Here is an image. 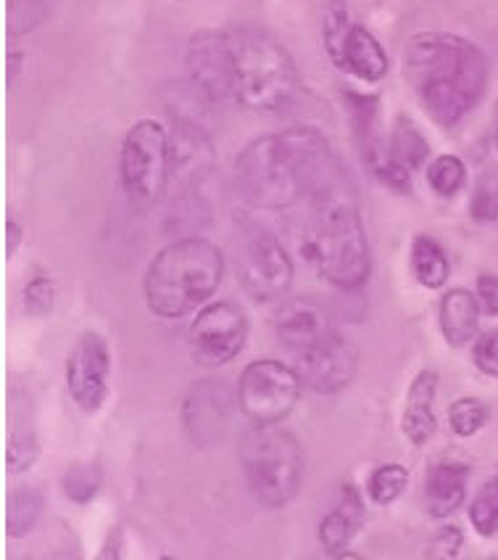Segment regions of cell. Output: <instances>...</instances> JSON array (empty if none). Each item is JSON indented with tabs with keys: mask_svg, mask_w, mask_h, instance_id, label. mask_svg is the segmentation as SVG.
<instances>
[{
	"mask_svg": "<svg viewBox=\"0 0 498 560\" xmlns=\"http://www.w3.org/2000/svg\"><path fill=\"white\" fill-rule=\"evenodd\" d=\"M185 67L190 88L206 104H222L227 95H235V63L225 32L198 30L188 40Z\"/></svg>",
	"mask_w": 498,
	"mask_h": 560,
	"instance_id": "8fae6325",
	"label": "cell"
},
{
	"mask_svg": "<svg viewBox=\"0 0 498 560\" xmlns=\"http://www.w3.org/2000/svg\"><path fill=\"white\" fill-rule=\"evenodd\" d=\"M98 560H121V537H119V529H114L108 534L104 550L98 552Z\"/></svg>",
	"mask_w": 498,
	"mask_h": 560,
	"instance_id": "74e56055",
	"label": "cell"
},
{
	"mask_svg": "<svg viewBox=\"0 0 498 560\" xmlns=\"http://www.w3.org/2000/svg\"><path fill=\"white\" fill-rule=\"evenodd\" d=\"M311 203H315V222L309 233V254L319 272L341 291L361 289L369 280L372 257H369L359 199L348 172L337 167Z\"/></svg>",
	"mask_w": 498,
	"mask_h": 560,
	"instance_id": "3957f363",
	"label": "cell"
},
{
	"mask_svg": "<svg viewBox=\"0 0 498 560\" xmlns=\"http://www.w3.org/2000/svg\"><path fill=\"white\" fill-rule=\"evenodd\" d=\"M274 330H277V339L293 354H301L306 349L330 339L332 334H337L335 326H332L328 307L309 296H298L285 302L277 310V315H274Z\"/></svg>",
	"mask_w": 498,
	"mask_h": 560,
	"instance_id": "2e32d148",
	"label": "cell"
},
{
	"mask_svg": "<svg viewBox=\"0 0 498 560\" xmlns=\"http://www.w3.org/2000/svg\"><path fill=\"white\" fill-rule=\"evenodd\" d=\"M248 339V317L238 304L214 302L201 307L190 326V358L201 368H222L242 352Z\"/></svg>",
	"mask_w": 498,
	"mask_h": 560,
	"instance_id": "30bf717a",
	"label": "cell"
},
{
	"mask_svg": "<svg viewBox=\"0 0 498 560\" xmlns=\"http://www.w3.org/2000/svg\"><path fill=\"white\" fill-rule=\"evenodd\" d=\"M464 180H467V170H464V162L459 156L443 154L427 164V183L443 199L456 196L464 188Z\"/></svg>",
	"mask_w": 498,
	"mask_h": 560,
	"instance_id": "4316f807",
	"label": "cell"
},
{
	"mask_svg": "<svg viewBox=\"0 0 498 560\" xmlns=\"http://www.w3.org/2000/svg\"><path fill=\"white\" fill-rule=\"evenodd\" d=\"M63 489H67V494L74 502H87L98 494L100 476L91 466H74L63 476Z\"/></svg>",
	"mask_w": 498,
	"mask_h": 560,
	"instance_id": "f546056e",
	"label": "cell"
},
{
	"mask_svg": "<svg viewBox=\"0 0 498 560\" xmlns=\"http://www.w3.org/2000/svg\"><path fill=\"white\" fill-rule=\"evenodd\" d=\"M364 521V505L359 494L354 489L346 487L343 492L341 505L332 508V511L324 515L322 524H319V545H322L324 556L337 558L341 552L348 550L351 539L356 537Z\"/></svg>",
	"mask_w": 498,
	"mask_h": 560,
	"instance_id": "ffe728a7",
	"label": "cell"
},
{
	"mask_svg": "<svg viewBox=\"0 0 498 560\" xmlns=\"http://www.w3.org/2000/svg\"><path fill=\"white\" fill-rule=\"evenodd\" d=\"M22 241V228L16 220H5V257H14Z\"/></svg>",
	"mask_w": 498,
	"mask_h": 560,
	"instance_id": "8d00e7d4",
	"label": "cell"
},
{
	"mask_svg": "<svg viewBox=\"0 0 498 560\" xmlns=\"http://www.w3.org/2000/svg\"><path fill=\"white\" fill-rule=\"evenodd\" d=\"M449 423H451V431L456 436H462V439L475 436L477 431L488 423V407H485L481 399H475V397L456 399L449 410Z\"/></svg>",
	"mask_w": 498,
	"mask_h": 560,
	"instance_id": "f1b7e54d",
	"label": "cell"
},
{
	"mask_svg": "<svg viewBox=\"0 0 498 560\" xmlns=\"http://www.w3.org/2000/svg\"><path fill=\"white\" fill-rule=\"evenodd\" d=\"M158 560H177V558H171V556H162Z\"/></svg>",
	"mask_w": 498,
	"mask_h": 560,
	"instance_id": "60d3db41",
	"label": "cell"
},
{
	"mask_svg": "<svg viewBox=\"0 0 498 560\" xmlns=\"http://www.w3.org/2000/svg\"><path fill=\"white\" fill-rule=\"evenodd\" d=\"M337 159L311 127L261 136L235 159V188L257 209H287L315 196L335 175Z\"/></svg>",
	"mask_w": 498,
	"mask_h": 560,
	"instance_id": "6da1fadb",
	"label": "cell"
},
{
	"mask_svg": "<svg viewBox=\"0 0 498 560\" xmlns=\"http://www.w3.org/2000/svg\"><path fill=\"white\" fill-rule=\"evenodd\" d=\"M462 545H464L462 529H456V526H443V529L432 537L430 547H427V558L430 560H456Z\"/></svg>",
	"mask_w": 498,
	"mask_h": 560,
	"instance_id": "d6a6232c",
	"label": "cell"
},
{
	"mask_svg": "<svg viewBox=\"0 0 498 560\" xmlns=\"http://www.w3.org/2000/svg\"><path fill=\"white\" fill-rule=\"evenodd\" d=\"M216 151L201 125L177 119L169 132V188L175 199H190L212 177Z\"/></svg>",
	"mask_w": 498,
	"mask_h": 560,
	"instance_id": "7c38bea8",
	"label": "cell"
},
{
	"mask_svg": "<svg viewBox=\"0 0 498 560\" xmlns=\"http://www.w3.org/2000/svg\"><path fill=\"white\" fill-rule=\"evenodd\" d=\"M238 394L227 389L222 381H198L190 386L182 402V423L190 442L209 447L227 434L229 418H233Z\"/></svg>",
	"mask_w": 498,
	"mask_h": 560,
	"instance_id": "9a60e30c",
	"label": "cell"
},
{
	"mask_svg": "<svg viewBox=\"0 0 498 560\" xmlns=\"http://www.w3.org/2000/svg\"><path fill=\"white\" fill-rule=\"evenodd\" d=\"M404 78L427 117L451 127L483 98L490 67L483 50L464 37L419 32L404 48Z\"/></svg>",
	"mask_w": 498,
	"mask_h": 560,
	"instance_id": "7a4b0ae2",
	"label": "cell"
},
{
	"mask_svg": "<svg viewBox=\"0 0 498 560\" xmlns=\"http://www.w3.org/2000/svg\"><path fill=\"white\" fill-rule=\"evenodd\" d=\"M440 330L451 347H467L481 328V302L464 289H451L440 299Z\"/></svg>",
	"mask_w": 498,
	"mask_h": 560,
	"instance_id": "44dd1931",
	"label": "cell"
},
{
	"mask_svg": "<svg viewBox=\"0 0 498 560\" xmlns=\"http://www.w3.org/2000/svg\"><path fill=\"white\" fill-rule=\"evenodd\" d=\"M22 59H24V56L19 54V50H9V61H5V67H9V72H5V80H9V85H14L19 67H22Z\"/></svg>",
	"mask_w": 498,
	"mask_h": 560,
	"instance_id": "f35d334b",
	"label": "cell"
},
{
	"mask_svg": "<svg viewBox=\"0 0 498 560\" xmlns=\"http://www.w3.org/2000/svg\"><path fill=\"white\" fill-rule=\"evenodd\" d=\"M225 35L233 50L238 104L261 114L293 109L301 93V74L283 43L248 24L227 30Z\"/></svg>",
	"mask_w": 498,
	"mask_h": 560,
	"instance_id": "5b68a950",
	"label": "cell"
},
{
	"mask_svg": "<svg viewBox=\"0 0 498 560\" xmlns=\"http://www.w3.org/2000/svg\"><path fill=\"white\" fill-rule=\"evenodd\" d=\"M408 487V470L399 463H388L372 470L367 481V494L372 498L375 505H393Z\"/></svg>",
	"mask_w": 498,
	"mask_h": 560,
	"instance_id": "484cf974",
	"label": "cell"
},
{
	"mask_svg": "<svg viewBox=\"0 0 498 560\" xmlns=\"http://www.w3.org/2000/svg\"><path fill=\"white\" fill-rule=\"evenodd\" d=\"M470 470L459 463H440L425 479V508L430 518H451L467 500Z\"/></svg>",
	"mask_w": 498,
	"mask_h": 560,
	"instance_id": "ac0fdd59",
	"label": "cell"
},
{
	"mask_svg": "<svg viewBox=\"0 0 498 560\" xmlns=\"http://www.w3.org/2000/svg\"><path fill=\"white\" fill-rule=\"evenodd\" d=\"M225 276V254L206 238H180L164 246L145 272V304L164 320H180L209 302Z\"/></svg>",
	"mask_w": 498,
	"mask_h": 560,
	"instance_id": "277c9868",
	"label": "cell"
},
{
	"mask_svg": "<svg viewBox=\"0 0 498 560\" xmlns=\"http://www.w3.org/2000/svg\"><path fill=\"white\" fill-rule=\"evenodd\" d=\"M472 218L498 225V186H481L472 201Z\"/></svg>",
	"mask_w": 498,
	"mask_h": 560,
	"instance_id": "e575fe53",
	"label": "cell"
},
{
	"mask_svg": "<svg viewBox=\"0 0 498 560\" xmlns=\"http://www.w3.org/2000/svg\"><path fill=\"white\" fill-rule=\"evenodd\" d=\"M56 302V285L54 280L46 276H37L35 280H29V285L24 289V304L32 315H48L54 310Z\"/></svg>",
	"mask_w": 498,
	"mask_h": 560,
	"instance_id": "1f68e13d",
	"label": "cell"
},
{
	"mask_svg": "<svg viewBox=\"0 0 498 560\" xmlns=\"http://www.w3.org/2000/svg\"><path fill=\"white\" fill-rule=\"evenodd\" d=\"M43 508H46V502H43V494L37 492V489H14V492L9 494V500H5V534H9L11 539L29 534L35 529L37 521H40Z\"/></svg>",
	"mask_w": 498,
	"mask_h": 560,
	"instance_id": "603a6c76",
	"label": "cell"
},
{
	"mask_svg": "<svg viewBox=\"0 0 498 560\" xmlns=\"http://www.w3.org/2000/svg\"><path fill=\"white\" fill-rule=\"evenodd\" d=\"M388 151H391V162L399 164L404 170H419L427 162V154H430V145L423 132L417 130L408 119L401 117L395 122L391 138H388Z\"/></svg>",
	"mask_w": 498,
	"mask_h": 560,
	"instance_id": "cb8c5ba5",
	"label": "cell"
},
{
	"mask_svg": "<svg viewBox=\"0 0 498 560\" xmlns=\"http://www.w3.org/2000/svg\"><path fill=\"white\" fill-rule=\"evenodd\" d=\"M332 560H364L359 552H354V550H346V552H341V556L337 558H332Z\"/></svg>",
	"mask_w": 498,
	"mask_h": 560,
	"instance_id": "ab89813d",
	"label": "cell"
},
{
	"mask_svg": "<svg viewBox=\"0 0 498 560\" xmlns=\"http://www.w3.org/2000/svg\"><path fill=\"white\" fill-rule=\"evenodd\" d=\"M496 149H498V132H496Z\"/></svg>",
	"mask_w": 498,
	"mask_h": 560,
	"instance_id": "b9f144b4",
	"label": "cell"
},
{
	"mask_svg": "<svg viewBox=\"0 0 498 560\" xmlns=\"http://www.w3.org/2000/svg\"><path fill=\"white\" fill-rule=\"evenodd\" d=\"M240 463L251 494L264 508H285L304 483V450L280 425H253L240 442Z\"/></svg>",
	"mask_w": 498,
	"mask_h": 560,
	"instance_id": "8992f818",
	"label": "cell"
},
{
	"mask_svg": "<svg viewBox=\"0 0 498 560\" xmlns=\"http://www.w3.org/2000/svg\"><path fill=\"white\" fill-rule=\"evenodd\" d=\"M496 560H498V558H496Z\"/></svg>",
	"mask_w": 498,
	"mask_h": 560,
	"instance_id": "7bdbcfd3",
	"label": "cell"
},
{
	"mask_svg": "<svg viewBox=\"0 0 498 560\" xmlns=\"http://www.w3.org/2000/svg\"><path fill=\"white\" fill-rule=\"evenodd\" d=\"M436 392H438V373L425 368L417 373L406 392L404 418H401V429L414 447H425L438 429L436 420Z\"/></svg>",
	"mask_w": 498,
	"mask_h": 560,
	"instance_id": "e0dca14e",
	"label": "cell"
},
{
	"mask_svg": "<svg viewBox=\"0 0 498 560\" xmlns=\"http://www.w3.org/2000/svg\"><path fill=\"white\" fill-rule=\"evenodd\" d=\"M111 384V349L95 330L80 336L67 360V389L76 407L85 412H98L108 399Z\"/></svg>",
	"mask_w": 498,
	"mask_h": 560,
	"instance_id": "4fadbf2b",
	"label": "cell"
},
{
	"mask_svg": "<svg viewBox=\"0 0 498 560\" xmlns=\"http://www.w3.org/2000/svg\"><path fill=\"white\" fill-rule=\"evenodd\" d=\"M337 69L354 74L361 82H380L388 74V54L380 46L378 37L372 35V30H367L364 24H354L351 35L343 48L341 63Z\"/></svg>",
	"mask_w": 498,
	"mask_h": 560,
	"instance_id": "d6986e66",
	"label": "cell"
},
{
	"mask_svg": "<svg viewBox=\"0 0 498 560\" xmlns=\"http://www.w3.org/2000/svg\"><path fill=\"white\" fill-rule=\"evenodd\" d=\"M296 368L280 360H253L238 381V407L253 425H280L301 399Z\"/></svg>",
	"mask_w": 498,
	"mask_h": 560,
	"instance_id": "ba28073f",
	"label": "cell"
},
{
	"mask_svg": "<svg viewBox=\"0 0 498 560\" xmlns=\"http://www.w3.org/2000/svg\"><path fill=\"white\" fill-rule=\"evenodd\" d=\"M351 27H354V22H351L346 0H324V5H322V43H324V50H328L330 61L335 63V67L341 63L343 48H346V40L351 35Z\"/></svg>",
	"mask_w": 498,
	"mask_h": 560,
	"instance_id": "d4e9b609",
	"label": "cell"
},
{
	"mask_svg": "<svg viewBox=\"0 0 498 560\" xmlns=\"http://www.w3.org/2000/svg\"><path fill=\"white\" fill-rule=\"evenodd\" d=\"M238 278L242 291L253 302H277L293 283L290 254L280 244L277 235L257 222L240 225Z\"/></svg>",
	"mask_w": 498,
	"mask_h": 560,
	"instance_id": "9c48e42d",
	"label": "cell"
},
{
	"mask_svg": "<svg viewBox=\"0 0 498 560\" xmlns=\"http://www.w3.org/2000/svg\"><path fill=\"white\" fill-rule=\"evenodd\" d=\"M37 460V442L32 434H14L5 447V470L9 474H24Z\"/></svg>",
	"mask_w": 498,
	"mask_h": 560,
	"instance_id": "4dcf8cb0",
	"label": "cell"
},
{
	"mask_svg": "<svg viewBox=\"0 0 498 560\" xmlns=\"http://www.w3.org/2000/svg\"><path fill=\"white\" fill-rule=\"evenodd\" d=\"M477 302L488 315H498V276H485L477 278Z\"/></svg>",
	"mask_w": 498,
	"mask_h": 560,
	"instance_id": "d590c367",
	"label": "cell"
},
{
	"mask_svg": "<svg viewBox=\"0 0 498 560\" xmlns=\"http://www.w3.org/2000/svg\"><path fill=\"white\" fill-rule=\"evenodd\" d=\"M296 373L301 384L315 394H337L354 381L359 371V352L341 334H332L317 347L296 354Z\"/></svg>",
	"mask_w": 498,
	"mask_h": 560,
	"instance_id": "5bb4252c",
	"label": "cell"
},
{
	"mask_svg": "<svg viewBox=\"0 0 498 560\" xmlns=\"http://www.w3.org/2000/svg\"><path fill=\"white\" fill-rule=\"evenodd\" d=\"M470 521L481 537H494L498 532V476L485 481L470 505Z\"/></svg>",
	"mask_w": 498,
	"mask_h": 560,
	"instance_id": "83f0119b",
	"label": "cell"
},
{
	"mask_svg": "<svg viewBox=\"0 0 498 560\" xmlns=\"http://www.w3.org/2000/svg\"><path fill=\"white\" fill-rule=\"evenodd\" d=\"M472 358H475V365L481 368L485 375L498 378V330H488V334H483L481 339L475 341Z\"/></svg>",
	"mask_w": 498,
	"mask_h": 560,
	"instance_id": "836d02e7",
	"label": "cell"
},
{
	"mask_svg": "<svg viewBox=\"0 0 498 560\" xmlns=\"http://www.w3.org/2000/svg\"><path fill=\"white\" fill-rule=\"evenodd\" d=\"M121 186L135 207H153L169 188V132L156 119H140L121 143Z\"/></svg>",
	"mask_w": 498,
	"mask_h": 560,
	"instance_id": "52a82bcc",
	"label": "cell"
},
{
	"mask_svg": "<svg viewBox=\"0 0 498 560\" xmlns=\"http://www.w3.org/2000/svg\"><path fill=\"white\" fill-rule=\"evenodd\" d=\"M408 265H412V276L425 289H443L449 283L451 262L446 257L443 246L438 244L430 235H417L412 244V254H408Z\"/></svg>",
	"mask_w": 498,
	"mask_h": 560,
	"instance_id": "7402d4cb",
	"label": "cell"
}]
</instances>
